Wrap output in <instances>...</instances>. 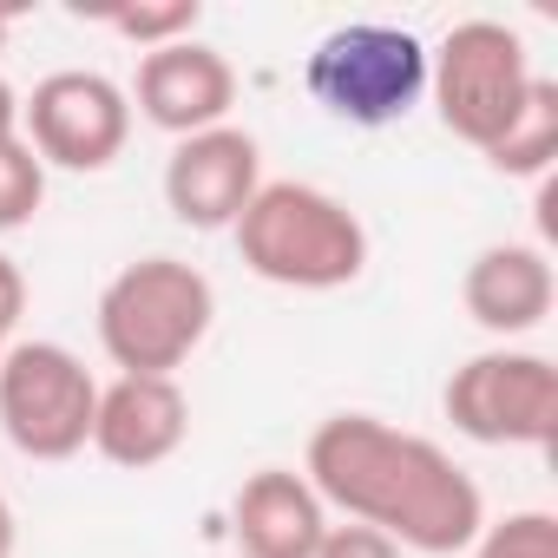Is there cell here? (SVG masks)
Wrapping results in <instances>:
<instances>
[{"label":"cell","mask_w":558,"mask_h":558,"mask_svg":"<svg viewBox=\"0 0 558 558\" xmlns=\"http://www.w3.org/2000/svg\"><path fill=\"white\" fill-rule=\"evenodd\" d=\"M8 138H21V93L0 80V145H8Z\"/></svg>","instance_id":"20"},{"label":"cell","mask_w":558,"mask_h":558,"mask_svg":"<svg viewBox=\"0 0 558 558\" xmlns=\"http://www.w3.org/2000/svg\"><path fill=\"white\" fill-rule=\"evenodd\" d=\"M480 158H486L493 171H506V178H545L551 158H558V80H532L519 119H512L506 138H499L493 151H480Z\"/></svg>","instance_id":"14"},{"label":"cell","mask_w":558,"mask_h":558,"mask_svg":"<svg viewBox=\"0 0 558 558\" xmlns=\"http://www.w3.org/2000/svg\"><path fill=\"white\" fill-rule=\"evenodd\" d=\"M329 506L290 466H256L230 499V538L243 558H316Z\"/></svg>","instance_id":"12"},{"label":"cell","mask_w":558,"mask_h":558,"mask_svg":"<svg viewBox=\"0 0 558 558\" xmlns=\"http://www.w3.org/2000/svg\"><path fill=\"white\" fill-rule=\"evenodd\" d=\"M210 323L217 290L184 256H138L99 290V349L119 375H178Z\"/></svg>","instance_id":"3"},{"label":"cell","mask_w":558,"mask_h":558,"mask_svg":"<svg viewBox=\"0 0 558 558\" xmlns=\"http://www.w3.org/2000/svg\"><path fill=\"white\" fill-rule=\"evenodd\" d=\"M132 112L171 138H197L210 125H230V106H236V73L217 47L204 40H178V47H158L138 60V80H132Z\"/></svg>","instance_id":"10"},{"label":"cell","mask_w":558,"mask_h":558,"mask_svg":"<svg viewBox=\"0 0 558 558\" xmlns=\"http://www.w3.org/2000/svg\"><path fill=\"white\" fill-rule=\"evenodd\" d=\"M303 86L329 119L381 132L427 99V47L408 27L349 21L316 40V53L303 60Z\"/></svg>","instance_id":"4"},{"label":"cell","mask_w":558,"mask_h":558,"mask_svg":"<svg viewBox=\"0 0 558 558\" xmlns=\"http://www.w3.org/2000/svg\"><path fill=\"white\" fill-rule=\"evenodd\" d=\"M316 558H408L388 532H375V525H329L323 532V545H316Z\"/></svg>","instance_id":"18"},{"label":"cell","mask_w":558,"mask_h":558,"mask_svg":"<svg viewBox=\"0 0 558 558\" xmlns=\"http://www.w3.org/2000/svg\"><path fill=\"white\" fill-rule=\"evenodd\" d=\"M47 204V165L27 138H8L0 145V236L8 230H27Z\"/></svg>","instance_id":"15"},{"label":"cell","mask_w":558,"mask_h":558,"mask_svg":"<svg viewBox=\"0 0 558 558\" xmlns=\"http://www.w3.org/2000/svg\"><path fill=\"white\" fill-rule=\"evenodd\" d=\"M473 558H558V519H551L545 506L506 512V519L480 525V538H473Z\"/></svg>","instance_id":"17"},{"label":"cell","mask_w":558,"mask_h":558,"mask_svg":"<svg viewBox=\"0 0 558 558\" xmlns=\"http://www.w3.org/2000/svg\"><path fill=\"white\" fill-rule=\"evenodd\" d=\"M303 480L316 486L323 506L388 532L401 551L421 558H453L486 525V499L473 473L440 440L408 434L381 414H329L310 434Z\"/></svg>","instance_id":"1"},{"label":"cell","mask_w":558,"mask_h":558,"mask_svg":"<svg viewBox=\"0 0 558 558\" xmlns=\"http://www.w3.org/2000/svg\"><path fill=\"white\" fill-rule=\"evenodd\" d=\"M14 545H21V519H14V499L0 493V558H14Z\"/></svg>","instance_id":"21"},{"label":"cell","mask_w":558,"mask_h":558,"mask_svg":"<svg viewBox=\"0 0 558 558\" xmlns=\"http://www.w3.org/2000/svg\"><path fill=\"white\" fill-rule=\"evenodd\" d=\"M453 434L480 447H551L558 434V368L532 349H486L460 362L440 388Z\"/></svg>","instance_id":"7"},{"label":"cell","mask_w":558,"mask_h":558,"mask_svg":"<svg viewBox=\"0 0 558 558\" xmlns=\"http://www.w3.org/2000/svg\"><path fill=\"white\" fill-rule=\"evenodd\" d=\"M8 27H14V14H0V53H8Z\"/></svg>","instance_id":"22"},{"label":"cell","mask_w":558,"mask_h":558,"mask_svg":"<svg viewBox=\"0 0 558 558\" xmlns=\"http://www.w3.org/2000/svg\"><path fill=\"white\" fill-rule=\"evenodd\" d=\"M21 316H27V276H21V263L8 250H0V349L14 342Z\"/></svg>","instance_id":"19"},{"label":"cell","mask_w":558,"mask_h":558,"mask_svg":"<svg viewBox=\"0 0 558 558\" xmlns=\"http://www.w3.org/2000/svg\"><path fill=\"white\" fill-rule=\"evenodd\" d=\"M99 381L66 342H8L0 349V434L27 460H73L93 447Z\"/></svg>","instance_id":"6"},{"label":"cell","mask_w":558,"mask_h":558,"mask_svg":"<svg viewBox=\"0 0 558 558\" xmlns=\"http://www.w3.org/2000/svg\"><path fill=\"white\" fill-rule=\"evenodd\" d=\"M236 256L250 276L276 290H349L368 269V223L323 184L276 178L250 197V210L230 223Z\"/></svg>","instance_id":"2"},{"label":"cell","mask_w":558,"mask_h":558,"mask_svg":"<svg viewBox=\"0 0 558 558\" xmlns=\"http://www.w3.org/2000/svg\"><path fill=\"white\" fill-rule=\"evenodd\" d=\"M197 21H204L197 0H158V8H112V14H106V27H112L119 40H132L138 53L197 40Z\"/></svg>","instance_id":"16"},{"label":"cell","mask_w":558,"mask_h":558,"mask_svg":"<svg viewBox=\"0 0 558 558\" xmlns=\"http://www.w3.org/2000/svg\"><path fill=\"white\" fill-rule=\"evenodd\" d=\"M21 138L40 151L47 171H112L125 138H132V99L119 80L66 66L47 73L27 99H21Z\"/></svg>","instance_id":"8"},{"label":"cell","mask_w":558,"mask_h":558,"mask_svg":"<svg viewBox=\"0 0 558 558\" xmlns=\"http://www.w3.org/2000/svg\"><path fill=\"white\" fill-rule=\"evenodd\" d=\"M532 80H538L532 73V53H525L519 27H506V21H460L427 53L434 112L473 151H493L506 138V125L519 119Z\"/></svg>","instance_id":"5"},{"label":"cell","mask_w":558,"mask_h":558,"mask_svg":"<svg viewBox=\"0 0 558 558\" xmlns=\"http://www.w3.org/2000/svg\"><path fill=\"white\" fill-rule=\"evenodd\" d=\"M184 440H191V401L178 375H119L99 388V414H93L99 460L145 473V466H165Z\"/></svg>","instance_id":"11"},{"label":"cell","mask_w":558,"mask_h":558,"mask_svg":"<svg viewBox=\"0 0 558 558\" xmlns=\"http://www.w3.org/2000/svg\"><path fill=\"white\" fill-rule=\"evenodd\" d=\"M551 296H558V276H551V256L538 243H486L460 276L466 316L486 336H506V342L532 336L551 316Z\"/></svg>","instance_id":"13"},{"label":"cell","mask_w":558,"mask_h":558,"mask_svg":"<svg viewBox=\"0 0 558 558\" xmlns=\"http://www.w3.org/2000/svg\"><path fill=\"white\" fill-rule=\"evenodd\" d=\"M263 191V145L243 125H210L178 138L165 158V210L184 230H230Z\"/></svg>","instance_id":"9"}]
</instances>
